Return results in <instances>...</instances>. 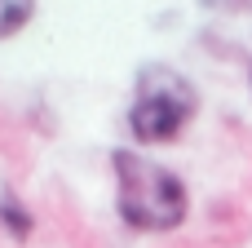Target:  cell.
Returning a JSON list of instances; mask_svg holds the SVG:
<instances>
[{"mask_svg": "<svg viewBox=\"0 0 252 248\" xmlns=\"http://www.w3.org/2000/svg\"><path fill=\"white\" fill-rule=\"evenodd\" d=\"M0 226L9 240H27L31 235V213L13 200V195H0Z\"/></svg>", "mask_w": 252, "mask_h": 248, "instance_id": "4", "label": "cell"}, {"mask_svg": "<svg viewBox=\"0 0 252 248\" xmlns=\"http://www.w3.org/2000/svg\"><path fill=\"white\" fill-rule=\"evenodd\" d=\"M111 169H115V213L133 226V231H177L186 222V186L173 169L155 164L151 155L137 151H111Z\"/></svg>", "mask_w": 252, "mask_h": 248, "instance_id": "1", "label": "cell"}, {"mask_svg": "<svg viewBox=\"0 0 252 248\" xmlns=\"http://www.w3.org/2000/svg\"><path fill=\"white\" fill-rule=\"evenodd\" d=\"M199 111V93L195 84L173 71V67H142L137 75V98L128 106V133L142 146H164L173 138H182V129L190 124V115Z\"/></svg>", "mask_w": 252, "mask_h": 248, "instance_id": "2", "label": "cell"}, {"mask_svg": "<svg viewBox=\"0 0 252 248\" xmlns=\"http://www.w3.org/2000/svg\"><path fill=\"white\" fill-rule=\"evenodd\" d=\"M248 84H252V75H248Z\"/></svg>", "mask_w": 252, "mask_h": 248, "instance_id": "6", "label": "cell"}, {"mask_svg": "<svg viewBox=\"0 0 252 248\" xmlns=\"http://www.w3.org/2000/svg\"><path fill=\"white\" fill-rule=\"evenodd\" d=\"M204 4H252V0H204Z\"/></svg>", "mask_w": 252, "mask_h": 248, "instance_id": "5", "label": "cell"}, {"mask_svg": "<svg viewBox=\"0 0 252 248\" xmlns=\"http://www.w3.org/2000/svg\"><path fill=\"white\" fill-rule=\"evenodd\" d=\"M35 18V0H0V40L18 35Z\"/></svg>", "mask_w": 252, "mask_h": 248, "instance_id": "3", "label": "cell"}]
</instances>
